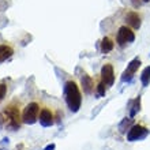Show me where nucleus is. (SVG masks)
Returning a JSON list of instances; mask_svg holds the SVG:
<instances>
[{"label": "nucleus", "mask_w": 150, "mask_h": 150, "mask_svg": "<svg viewBox=\"0 0 150 150\" xmlns=\"http://www.w3.org/2000/svg\"><path fill=\"white\" fill-rule=\"evenodd\" d=\"M135 40V33L132 32V29L130 26H122L119 29L117 36H116V41L120 47H124L128 42H134Z\"/></svg>", "instance_id": "5"}, {"label": "nucleus", "mask_w": 150, "mask_h": 150, "mask_svg": "<svg viewBox=\"0 0 150 150\" xmlns=\"http://www.w3.org/2000/svg\"><path fill=\"white\" fill-rule=\"evenodd\" d=\"M41 107L42 105L38 101H30L28 105H25L23 112H22V120L25 124H34L38 120Z\"/></svg>", "instance_id": "3"}, {"label": "nucleus", "mask_w": 150, "mask_h": 150, "mask_svg": "<svg viewBox=\"0 0 150 150\" xmlns=\"http://www.w3.org/2000/svg\"><path fill=\"white\" fill-rule=\"evenodd\" d=\"M149 134V130L146 127H143L142 124H135L130 128L128 134H127V141L130 142H135V141H141V139H145Z\"/></svg>", "instance_id": "6"}, {"label": "nucleus", "mask_w": 150, "mask_h": 150, "mask_svg": "<svg viewBox=\"0 0 150 150\" xmlns=\"http://www.w3.org/2000/svg\"><path fill=\"white\" fill-rule=\"evenodd\" d=\"M6 94H7V85L6 83H0V101H3Z\"/></svg>", "instance_id": "17"}, {"label": "nucleus", "mask_w": 150, "mask_h": 150, "mask_svg": "<svg viewBox=\"0 0 150 150\" xmlns=\"http://www.w3.org/2000/svg\"><path fill=\"white\" fill-rule=\"evenodd\" d=\"M115 48V42L112 41V38L109 37H104L101 41V52L103 53H109L111 51H113Z\"/></svg>", "instance_id": "12"}, {"label": "nucleus", "mask_w": 150, "mask_h": 150, "mask_svg": "<svg viewBox=\"0 0 150 150\" xmlns=\"http://www.w3.org/2000/svg\"><path fill=\"white\" fill-rule=\"evenodd\" d=\"M38 120L41 123L42 127H51L55 124L56 122V113L55 111L52 109V107L44 104L41 107V111H40V116H38Z\"/></svg>", "instance_id": "4"}, {"label": "nucleus", "mask_w": 150, "mask_h": 150, "mask_svg": "<svg viewBox=\"0 0 150 150\" xmlns=\"http://www.w3.org/2000/svg\"><path fill=\"white\" fill-rule=\"evenodd\" d=\"M139 66H141V60L137 57V59L131 60L130 64H128V67H127V70L124 72H123V76H122V81L123 82H126V81H130L132 76H134V74L137 71H138Z\"/></svg>", "instance_id": "8"}, {"label": "nucleus", "mask_w": 150, "mask_h": 150, "mask_svg": "<svg viewBox=\"0 0 150 150\" xmlns=\"http://www.w3.org/2000/svg\"><path fill=\"white\" fill-rule=\"evenodd\" d=\"M139 107H141V98H135L132 101V105H131V109H130V116L131 117H134L135 115L139 112Z\"/></svg>", "instance_id": "14"}, {"label": "nucleus", "mask_w": 150, "mask_h": 150, "mask_svg": "<svg viewBox=\"0 0 150 150\" xmlns=\"http://www.w3.org/2000/svg\"><path fill=\"white\" fill-rule=\"evenodd\" d=\"M142 1H145V3H146V1H150V0H142Z\"/></svg>", "instance_id": "20"}, {"label": "nucleus", "mask_w": 150, "mask_h": 150, "mask_svg": "<svg viewBox=\"0 0 150 150\" xmlns=\"http://www.w3.org/2000/svg\"><path fill=\"white\" fill-rule=\"evenodd\" d=\"M105 83L100 82L97 86H96V89H97V94H98V97H103V96H105Z\"/></svg>", "instance_id": "15"}, {"label": "nucleus", "mask_w": 150, "mask_h": 150, "mask_svg": "<svg viewBox=\"0 0 150 150\" xmlns=\"http://www.w3.org/2000/svg\"><path fill=\"white\" fill-rule=\"evenodd\" d=\"M131 123H132V119H127V117H126V119H124V120L122 122L120 127H119V128H120V131H122V132H124V131H126V127H128Z\"/></svg>", "instance_id": "16"}, {"label": "nucleus", "mask_w": 150, "mask_h": 150, "mask_svg": "<svg viewBox=\"0 0 150 150\" xmlns=\"http://www.w3.org/2000/svg\"><path fill=\"white\" fill-rule=\"evenodd\" d=\"M101 82L105 83L107 86H112L115 82V72L112 64H104L101 68Z\"/></svg>", "instance_id": "7"}, {"label": "nucleus", "mask_w": 150, "mask_h": 150, "mask_svg": "<svg viewBox=\"0 0 150 150\" xmlns=\"http://www.w3.org/2000/svg\"><path fill=\"white\" fill-rule=\"evenodd\" d=\"M141 82H142L143 86H149V83H150V66L143 70L142 75H141Z\"/></svg>", "instance_id": "13"}, {"label": "nucleus", "mask_w": 150, "mask_h": 150, "mask_svg": "<svg viewBox=\"0 0 150 150\" xmlns=\"http://www.w3.org/2000/svg\"><path fill=\"white\" fill-rule=\"evenodd\" d=\"M131 3L134 4V7H139L142 1H141V0H131Z\"/></svg>", "instance_id": "18"}, {"label": "nucleus", "mask_w": 150, "mask_h": 150, "mask_svg": "<svg viewBox=\"0 0 150 150\" xmlns=\"http://www.w3.org/2000/svg\"><path fill=\"white\" fill-rule=\"evenodd\" d=\"M64 98L71 112H78L82 105V94L78 87V83L70 79L64 83Z\"/></svg>", "instance_id": "2"}, {"label": "nucleus", "mask_w": 150, "mask_h": 150, "mask_svg": "<svg viewBox=\"0 0 150 150\" xmlns=\"http://www.w3.org/2000/svg\"><path fill=\"white\" fill-rule=\"evenodd\" d=\"M53 147H55V146H53V145H52V146H49V147H47V150H52V149H53Z\"/></svg>", "instance_id": "19"}, {"label": "nucleus", "mask_w": 150, "mask_h": 150, "mask_svg": "<svg viewBox=\"0 0 150 150\" xmlns=\"http://www.w3.org/2000/svg\"><path fill=\"white\" fill-rule=\"evenodd\" d=\"M22 104L18 100H12L1 109L0 112V123L7 128L18 130L21 124L23 123L22 120Z\"/></svg>", "instance_id": "1"}, {"label": "nucleus", "mask_w": 150, "mask_h": 150, "mask_svg": "<svg viewBox=\"0 0 150 150\" xmlns=\"http://www.w3.org/2000/svg\"><path fill=\"white\" fill-rule=\"evenodd\" d=\"M126 22L127 25L130 26L131 29H139L141 28V16H139L138 12L135 11H130L126 14Z\"/></svg>", "instance_id": "9"}, {"label": "nucleus", "mask_w": 150, "mask_h": 150, "mask_svg": "<svg viewBox=\"0 0 150 150\" xmlns=\"http://www.w3.org/2000/svg\"><path fill=\"white\" fill-rule=\"evenodd\" d=\"M81 83H82L83 91H85L86 94L93 93V90H94V81H93V78H90V76L86 74H83L82 78H81Z\"/></svg>", "instance_id": "10"}, {"label": "nucleus", "mask_w": 150, "mask_h": 150, "mask_svg": "<svg viewBox=\"0 0 150 150\" xmlns=\"http://www.w3.org/2000/svg\"><path fill=\"white\" fill-rule=\"evenodd\" d=\"M12 53H14L12 47H10V45H7V44L0 45V63H1V62H4L6 59H8Z\"/></svg>", "instance_id": "11"}]
</instances>
